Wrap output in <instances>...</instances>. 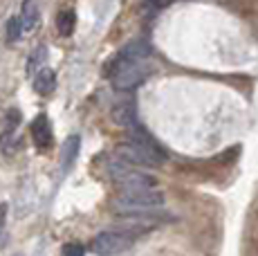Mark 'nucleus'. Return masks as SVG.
Returning <instances> with one entry per match:
<instances>
[{"mask_svg":"<svg viewBox=\"0 0 258 256\" xmlns=\"http://www.w3.org/2000/svg\"><path fill=\"white\" fill-rule=\"evenodd\" d=\"M32 140L41 151H47L52 146L54 135H52V124H49L47 115H38L32 121Z\"/></svg>","mask_w":258,"mask_h":256,"instance_id":"8","label":"nucleus"},{"mask_svg":"<svg viewBox=\"0 0 258 256\" xmlns=\"http://www.w3.org/2000/svg\"><path fill=\"white\" fill-rule=\"evenodd\" d=\"M117 155L133 166H160L166 162V151L140 124L128 128V142L119 146Z\"/></svg>","mask_w":258,"mask_h":256,"instance_id":"1","label":"nucleus"},{"mask_svg":"<svg viewBox=\"0 0 258 256\" xmlns=\"http://www.w3.org/2000/svg\"><path fill=\"white\" fill-rule=\"evenodd\" d=\"M112 119L117 121L119 126L123 128H133L137 126V108L131 99H123V101H117L112 106Z\"/></svg>","mask_w":258,"mask_h":256,"instance_id":"9","label":"nucleus"},{"mask_svg":"<svg viewBox=\"0 0 258 256\" xmlns=\"http://www.w3.org/2000/svg\"><path fill=\"white\" fill-rule=\"evenodd\" d=\"M5 218H7V205H0V229L5 227Z\"/></svg>","mask_w":258,"mask_h":256,"instance_id":"18","label":"nucleus"},{"mask_svg":"<svg viewBox=\"0 0 258 256\" xmlns=\"http://www.w3.org/2000/svg\"><path fill=\"white\" fill-rule=\"evenodd\" d=\"M74 25H77V14L72 12V9H68V12H61L56 18V29L61 36H70L74 32Z\"/></svg>","mask_w":258,"mask_h":256,"instance_id":"13","label":"nucleus"},{"mask_svg":"<svg viewBox=\"0 0 258 256\" xmlns=\"http://www.w3.org/2000/svg\"><path fill=\"white\" fill-rule=\"evenodd\" d=\"M164 205V196L155 189L144 191H121L115 200V209L123 216H144V214H160Z\"/></svg>","mask_w":258,"mask_h":256,"instance_id":"2","label":"nucleus"},{"mask_svg":"<svg viewBox=\"0 0 258 256\" xmlns=\"http://www.w3.org/2000/svg\"><path fill=\"white\" fill-rule=\"evenodd\" d=\"M43 56H45V47H38V50H36V54H34V56L29 58V63H27V70L32 72L34 68H36L38 63H41V58H43Z\"/></svg>","mask_w":258,"mask_h":256,"instance_id":"16","label":"nucleus"},{"mask_svg":"<svg viewBox=\"0 0 258 256\" xmlns=\"http://www.w3.org/2000/svg\"><path fill=\"white\" fill-rule=\"evenodd\" d=\"M21 27L23 32H32L34 27L38 25V7H36V0H25L23 3V12H21Z\"/></svg>","mask_w":258,"mask_h":256,"instance_id":"11","label":"nucleus"},{"mask_svg":"<svg viewBox=\"0 0 258 256\" xmlns=\"http://www.w3.org/2000/svg\"><path fill=\"white\" fill-rule=\"evenodd\" d=\"M146 3L151 5V7H155V9H166L173 0H146Z\"/></svg>","mask_w":258,"mask_h":256,"instance_id":"17","label":"nucleus"},{"mask_svg":"<svg viewBox=\"0 0 258 256\" xmlns=\"http://www.w3.org/2000/svg\"><path fill=\"white\" fill-rule=\"evenodd\" d=\"M119 184V189L121 191H144V189H155V180L151 178V175L142 173V171H137L135 166L133 169H128L123 175H119L115 180Z\"/></svg>","mask_w":258,"mask_h":256,"instance_id":"6","label":"nucleus"},{"mask_svg":"<svg viewBox=\"0 0 258 256\" xmlns=\"http://www.w3.org/2000/svg\"><path fill=\"white\" fill-rule=\"evenodd\" d=\"M54 88H56V75H54V70H49V68L38 70L36 79H34V90L38 95H52Z\"/></svg>","mask_w":258,"mask_h":256,"instance_id":"10","label":"nucleus"},{"mask_svg":"<svg viewBox=\"0 0 258 256\" xmlns=\"http://www.w3.org/2000/svg\"><path fill=\"white\" fill-rule=\"evenodd\" d=\"M131 245H133V236L123 234V231H101V234H97L92 238L90 247L101 256H115L131 249Z\"/></svg>","mask_w":258,"mask_h":256,"instance_id":"4","label":"nucleus"},{"mask_svg":"<svg viewBox=\"0 0 258 256\" xmlns=\"http://www.w3.org/2000/svg\"><path fill=\"white\" fill-rule=\"evenodd\" d=\"M151 56V45H148L146 41H131L128 45H123L121 50H119L115 56L108 61L106 66V75H110L112 70H115L117 66H121V63H128V61H140V58H148Z\"/></svg>","mask_w":258,"mask_h":256,"instance_id":"5","label":"nucleus"},{"mask_svg":"<svg viewBox=\"0 0 258 256\" xmlns=\"http://www.w3.org/2000/svg\"><path fill=\"white\" fill-rule=\"evenodd\" d=\"M162 214V211H160ZM157 214H144V216H126V218L119 220L123 234H144V231H151L153 227H157Z\"/></svg>","mask_w":258,"mask_h":256,"instance_id":"7","label":"nucleus"},{"mask_svg":"<svg viewBox=\"0 0 258 256\" xmlns=\"http://www.w3.org/2000/svg\"><path fill=\"white\" fill-rule=\"evenodd\" d=\"M63 256H86V247L79 243H68L63 247Z\"/></svg>","mask_w":258,"mask_h":256,"instance_id":"15","label":"nucleus"},{"mask_svg":"<svg viewBox=\"0 0 258 256\" xmlns=\"http://www.w3.org/2000/svg\"><path fill=\"white\" fill-rule=\"evenodd\" d=\"M23 34V27H21V21L18 18H9L7 21V41L9 43H16Z\"/></svg>","mask_w":258,"mask_h":256,"instance_id":"14","label":"nucleus"},{"mask_svg":"<svg viewBox=\"0 0 258 256\" xmlns=\"http://www.w3.org/2000/svg\"><path fill=\"white\" fill-rule=\"evenodd\" d=\"M151 72H153L151 63L146 58H140V61H128V63L117 66L108 77L112 79V86L117 90H133V88L142 86L151 77Z\"/></svg>","mask_w":258,"mask_h":256,"instance_id":"3","label":"nucleus"},{"mask_svg":"<svg viewBox=\"0 0 258 256\" xmlns=\"http://www.w3.org/2000/svg\"><path fill=\"white\" fill-rule=\"evenodd\" d=\"M79 146H81L79 135H72V137H68V140H66V144H63V166H66V169H70L72 162L77 160Z\"/></svg>","mask_w":258,"mask_h":256,"instance_id":"12","label":"nucleus"}]
</instances>
